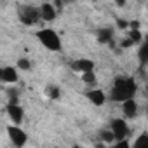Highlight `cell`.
I'll return each instance as SVG.
<instances>
[{
    "label": "cell",
    "instance_id": "1",
    "mask_svg": "<svg viewBox=\"0 0 148 148\" xmlns=\"http://www.w3.org/2000/svg\"><path fill=\"white\" fill-rule=\"evenodd\" d=\"M136 82L131 79V77H117L113 80V87H112V92H110V98L113 101H125V99H131L134 98L136 94Z\"/></svg>",
    "mask_w": 148,
    "mask_h": 148
},
{
    "label": "cell",
    "instance_id": "2",
    "mask_svg": "<svg viewBox=\"0 0 148 148\" xmlns=\"http://www.w3.org/2000/svg\"><path fill=\"white\" fill-rule=\"evenodd\" d=\"M37 37H38V40L42 42V45L44 47H47L49 51H61V40H59V37H58V33L54 32V30H49V28H45V30H40L38 33H37Z\"/></svg>",
    "mask_w": 148,
    "mask_h": 148
},
{
    "label": "cell",
    "instance_id": "3",
    "mask_svg": "<svg viewBox=\"0 0 148 148\" xmlns=\"http://www.w3.org/2000/svg\"><path fill=\"white\" fill-rule=\"evenodd\" d=\"M19 19H21L25 25H28V26L37 25V23L42 19L40 9H35V7H21V9H19Z\"/></svg>",
    "mask_w": 148,
    "mask_h": 148
},
{
    "label": "cell",
    "instance_id": "4",
    "mask_svg": "<svg viewBox=\"0 0 148 148\" xmlns=\"http://www.w3.org/2000/svg\"><path fill=\"white\" fill-rule=\"evenodd\" d=\"M110 129H112V132L115 134V139H119V141L125 139L127 134H129V127H127L125 120H122V119H113Z\"/></svg>",
    "mask_w": 148,
    "mask_h": 148
},
{
    "label": "cell",
    "instance_id": "5",
    "mask_svg": "<svg viewBox=\"0 0 148 148\" xmlns=\"http://www.w3.org/2000/svg\"><path fill=\"white\" fill-rule=\"evenodd\" d=\"M7 132H9L11 141H12L16 146H25V143H26V139H28V136L25 134V131H21V129L16 127V125H9V127H7Z\"/></svg>",
    "mask_w": 148,
    "mask_h": 148
},
{
    "label": "cell",
    "instance_id": "6",
    "mask_svg": "<svg viewBox=\"0 0 148 148\" xmlns=\"http://www.w3.org/2000/svg\"><path fill=\"white\" fill-rule=\"evenodd\" d=\"M0 79L5 84H14L18 80V71L14 66H4L2 71H0Z\"/></svg>",
    "mask_w": 148,
    "mask_h": 148
},
{
    "label": "cell",
    "instance_id": "7",
    "mask_svg": "<svg viewBox=\"0 0 148 148\" xmlns=\"http://www.w3.org/2000/svg\"><path fill=\"white\" fill-rule=\"evenodd\" d=\"M122 113H124L127 119L136 117V113H138V105H136V101H134L132 98H131V99L122 101Z\"/></svg>",
    "mask_w": 148,
    "mask_h": 148
},
{
    "label": "cell",
    "instance_id": "8",
    "mask_svg": "<svg viewBox=\"0 0 148 148\" xmlns=\"http://www.w3.org/2000/svg\"><path fill=\"white\" fill-rule=\"evenodd\" d=\"M40 16L45 21H54L56 19V5H52V4H42Z\"/></svg>",
    "mask_w": 148,
    "mask_h": 148
},
{
    "label": "cell",
    "instance_id": "9",
    "mask_svg": "<svg viewBox=\"0 0 148 148\" xmlns=\"http://www.w3.org/2000/svg\"><path fill=\"white\" fill-rule=\"evenodd\" d=\"M7 113H9V117H11V120H12L14 124H19V122L23 120V110H21L16 103H11V105L7 106Z\"/></svg>",
    "mask_w": 148,
    "mask_h": 148
},
{
    "label": "cell",
    "instance_id": "10",
    "mask_svg": "<svg viewBox=\"0 0 148 148\" xmlns=\"http://www.w3.org/2000/svg\"><path fill=\"white\" fill-rule=\"evenodd\" d=\"M87 98H89V101L92 103V105H96V106H101L103 103H105V92L103 91H99V89H92V91H89L87 92Z\"/></svg>",
    "mask_w": 148,
    "mask_h": 148
},
{
    "label": "cell",
    "instance_id": "11",
    "mask_svg": "<svg viewBox=\"0 0 148 148\" xmlns=\"http://www.w3.org/2000/svg\"><path fill=\"white\" fill-rule=\"evenodd\" d=\"M73 70H79L80 73L91 71V70H94V61H91V59H77L73 63Z\"/></svg>",
    "mask_w": 148,
    "mask_h": 148
},
{
    "label": "cell",
    "instance_id": "12",
    "mask_svg": "<svg viewBox=\"0 0 148 148\" xmlns=\"http://www.w3.org/2000/svg\"><path fill=\"white\" fill-rule=\"evenodd\" d=\"M112 37H113L112 28H103V30L98 32V40L101 44H112Z\"/></svg>",
    "mask_w": 148,
    "mask_h": 148
},
{
    "label": "cell",
    "instance_id": "13",
    "mask_svg": "<svg viewBox=\"0 0 148 148\" xmlns=\"http://www.w3.org/2000/svg\"><path fill=\"white\" fill-rule=\"evenodd\" d=\"M134 146H138V148H148V134H141L134 141Z\"/></svg>",
    "mask_w": 148,
    "mask_h": 148
},
{
    "label": "cell",
    "instance_id": "14",
    "mask_svg": "<svg viewBox=\"0 0 148 148\" xmlns=\"http://www.w3.org/2000/svg\"><path fill=\"white\" fill-rule=\"evenodd\" d=\"M82 80H84L86 84H94V80H96L94 71H92V70H91V71H84V73H82Z\"/></svg>",
    "mask_w": 148,
    "mask_h": 148
},
{
    "label": "cell",
    "instance_id": "15",
    "mask_svg": "<svg viewBox=\"0 0 148 148\" xmlns=\"http://www.w3.org/2000/svg\"><path fill=\"white\" fill-rule=\"evenodd\" d=\"M139 58L143 63H148V42H145L141 45V51H139Z\"/></svg>",
    "mask_w": 148,
    "mask_h": 148
},
{
    "label": "cell",
    "instance_id": "16",
    "mask_svg": "<svg viewBox=\"0 0 148 148\" xmlns=\"http://www.w3.org/2000/svg\"><path fill=\"white\" fill-rule=\"evenodd\" d=\"M129 37L134 40V44H139V42L143 40V35H141L139 30H131V32H129Z\"/></svg>",
    "mask_w": 148,
    "mask_h": 148
},
{
    "label": "cell",
    "instance_id": "17",
    "mask_svg": "<svg viewBox=\"0 0 148 148\" xmlns=\"http://www.w3.org/2000/svg\"><path fill=\"white\" fill-rule=\"evenodd\" d=\"M101 139H103L105 143H112V141L115 139V134L112 132V129H110V131H103V132H101Z\"/></svg>",
    "mask_w": 148,
    "mask_h": 148
},
{
    "label": "cell",
    "instance_id": "18",
    "mask_svg": "<svg viewBox=\"0 0 148 148\" xmlns=\"http://www.w3.org/2000/svg\"><path fill=\"white\" fill-rule=\"evenodd\" d=\"M47 96L52 98V99L59 98V89H58V87H47Z\"/></svg>",
    "mask_w": 148,
    "mask_h": 148
},
{
    "label": "cell",
    "instance_id": "19",
    "mask_svg": "<svg viewBox=\"0 0 148 148\" xmlns=\"http://www.w3.org/2000/svg\"><path fill=\"white\" fill-rule=\"evenodd\" d=\"M131 45H134V40H132L131 37L122 38V42H120V47H122V49H127V47H131Z\"/></svg>",
    "mask_w": 148,
    "mask_h": 148
},
{
    "label": "cell",
    "instance_id": "20",
    "mask_svg": "<svg viewBox=\"0 0 148 148\" xmlns=\"http://www.w3.org/2000/svg\"><path fill=\"white\" fill-rule=\"evenodd\" d=\"M18 68H21V70H28V68H30V61L25 59V58L19 59V61H18Z\"/></svg>",
    "mask_w": 148,
    "mask_h": 148
},
{
    "label": "cell",
    "instance_id": "21",
    "mask_svg": "<svg viewBox=\"0 0 148 148\" xmlns=\"http://www.w3.org/2000/svg\"><path fill=\"white\" fill-rule=\"evenodd\" d=\"M117 23H119V28H127V26H129V23H127V21H124V19H119Z\"/></svg>",
    "mask_w": 148,
    "mask_h": 148
},
{
    "label": "cell",
    "instance_id": "22",
    "mask_svg": "<svg viewBox=\"0 0 148 148\" xmlns=\"http://www.w3.org/2000/svg\"><path fill=\"white\" fill-rule=\"evenodd\" d=\"M131 28L132 30H139V23L138 21H131Z\"/></svg>",
    "mask_w": 148,
    "mask_h": 148
},
{
    "label": "cell",
    "instance_id": "23",
    "mask_svg": "<svg viewBox=\"0 0 148 148\" xmlns=\"http://www.w3.org/2000/svg\"><path fill=\"white\" fill-rule=\"evenodd\" d=\"M125 2H127V0H115V4H117L119 7H124V5H125Z\"/></svg>",
    "mask_w": 148,
    "mask_h": 148
}]
</instances>
